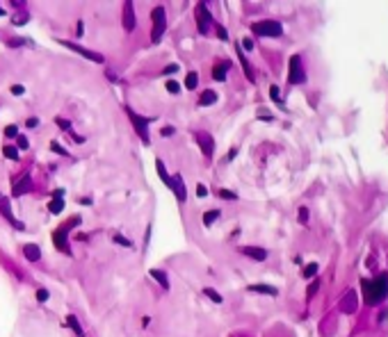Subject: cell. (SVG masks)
Instances as JSON below:
<instances>
[{
	"label": "cell",
	"instance_id": "cell-19",
	"mask_svg": "<svg viewBox=\"0 0 388 337\" xmlns=\"http://www.w3.org/2000/svg\"><path fill=\"white\" fill-rule=\"evenodd\" d=\"M226 71H228V62H224V64H215V69H212V78H215L217 82H224L226 80Z\"/></svg>",
	"mask_w": 388,
	"mask_h": 337
},
{
	"label": "cell",
	"instance_id": "cell-14",
	"mask_svg": "<svg viewBox=\"0 0 388 337\" xmlns=\"http://www.w3.org/2000/svg\"><path fill=\"white\" fill-rule=\"evenodd\" d=\"M124 30H135V9L133 2H124Z\"/></svg>",
	"mask_w": 388,
	"mask_h": 337
},
{
	"label": "cell",
	"instance_id": "cell-35",
	"mask_svg": "<svg viewBox=\"0 0 388 337\" xmlns=\"http://www.w3.org/2000/svg\"><path fill=\"white\" fill-rule=\"evenodd\" d=\"M217 194H219V198H228V201H235V198H237V194L235 192H228V189H219Z\"/></svg>",
	"mask_w": 388,
	"mask_h": 337
},
{
	"label": "cell",
	"instance_id": "cell-9",
	"mask_svg": "<svg viewBox=\"0 0 388 337\" xmlns=\"http://www.w3.org/2000/svg\"><path fill=\"white\" fill-rule=\"evenodd\" d=\"M59 43H62L64 48L76 50L78 55H82V57H87V59H92V62H96V64H103V62H105L101 53H94V50H87V48H82V46H78V43H73V41H64V39H59Z\"/></svg>",
	"mask_w": 388,
	"mask_h": 337
},
{
	"label": "cell",
	"instance_id": "cell-29",
	"mask_svg": "<svg viewBox=\"0 0 388 337\" xmlns=\"http://www.w3.org/2000/svg\"><path fill=\"white\" fill-rule=\"evenodd\" d=\"M196 85H199V75L194 73H188V78H185V89H196Z\"/></svg>",
	"mask_w": 388,
	"mask_h": 337
},
{
	"label": "cell",
	"instance_id": "cell-10",
	"mask_svg": "<svg viewBox=\"0 0 388 337\" xmlns=\"http://www.w3.org/2000/svg\"><path fill=\"white\" fill-rule=\"evenodd\" d=\"M32 189V180H30V176H23L21 180H14V187H11V196L14 198H18V196H23V194H27Z\"/></svg>",
	"mask_w": 388,
	"mask_h": 337
},
{
	"label": "cell",
	"instance_id": "cell-4",
	"mask_svg": "<svg viewBox=\"0 0 388 337\" xmlns=\"http://www.w3.org/2000/svg\"><path fill=\"white\" fill-rule=\"evenodd\" d=\"M151 18H153V32H151V41L158 43L167 27V18H165V7H153L151 11Z\"/></svg>",
	"mask_w": 388,
	"mask_h": 337
},
{
	"label": "cell",
	"instance_id": "cell-17",
	"mask_svg": "<svg viewBox=\"0 0 388 337\" xmlns=\"http://www.w3.org/2000/svg\"><path fill=\"white\" fill-rule=\"evenodd\" d=\"M156 169H158V176H160V180L167 185L169 189H172V176L167 173V169H165V162L162 160H156Z\"/></svg>",
	"mask_w": 388,
	"mask_h": 337
},
{
	"label": "cell",
	"instance_id": "cell-47",
	"mask_svg": "<svg viewBox=\"0 0 388 337\" xmlns=\"http://www.w3.org/2000/svg\"><path fill=\"white\" fill-rule=\"evenodd\" d=\"M176 71H178V66H176V64H169L167 69H165V75H167V73L172 75V73H176Z\"/></svg>",
	"mask_w": 388,
	"mask_h": 337
},
{
	"label": "cell",
	"instance_id": "cell-48",
	"mask_svg": "<svg viewBox=\"0 0 388 337\" xmlns=\"http://www.w3.org/2000/svg\"><path fill=\"white\" fill-rule=\"evenodd\" d=\"M0 16H5V9H2V7H0Z\"/></svg>",
	"mask_w": 388,
	"mask_h": 337
},
{
	"label": "cell",
	"instance_id": "cell-40",
	"mask_svg": "<svg viewBox=\"0 0 388 337\" xmlns=\"http://www.w3.org/2000/svg\"><path fill=\"white\" fill-rule=\"evenodd\" d=\"M16 144H18V148H21V150H25L27 146H30V144H27V137H23V134H18V137H16Z\"/></svg>",
	"mask_w": 388,
	"mask_h": 337
},
{
	"label": "cell",
	"instance_id": "cell-16",
	"mask_svg": "<svg viewBox=\"0 0 388 337\" xmlns=\"http://www.w3.org/2000/svg\"><path fill=\"white\" fill-rule=\"evenodd\" d=\"M23 255H25V260H30V262H37L39 257H41V248H39L37 244H23Z\"/></svg>",
	"mask_w": 388,
	"mask_h": 337
},
{
	"label": "cell",
	"instance_id": "cell-8",
	"mask_svg": "<svg viewBox=\"0 0 388 337\" xmlns=\"http://www.w3.org/2000/svg\"><path fill=\"white\" fill-rule=\"evenodd\" d=\"M194 137H196V144H199V148H201V153L205 155V160H210L212 157V153H215V141H212V137H210V132H194Z\"/></svg>",
	"mask_w": 388,
	"mask_h": 337
},
{
	"label": "cell",
	"instance_id": "cell-2",
	"mask_svg": "<svg viewBox=\"0 0 388 337\" xmlns=\"http://www.w3.org/2000/svg\"><path fill=\"white\" fill-rule=\"evenodd\" d=\"M80 221H82V217H71V219H66L64 224H62V225L57 228V230L53 232V244H55V248H57V251L66 253V255L71 253L69 241H66V235H69V230H71V228H76V225H80Z\"/></svg>",
	"mask_w": 388,
	"mask_h": 337
},
{
	"label": "cell",
	"instance_id": "cell-32",
	"mask_svg": "<svg viewBox=\"0 0 388 337\" xmlns=\"http://www.w3.org/2000/svg\"><path fill=\"white\" fill-rule=\"evenodd\" d=\"M320 285H322V280H320V278H315L311 285H308L306 294H308V296H315V294H318V289H320Z\"/></svg>",
	"mask_w": 388,
	"mask_h": 337
},
{
	"label": "cell",
	"instance_id": "cell-18",
	"mask_svg": "<svg viewBox=\"0 0 388 337\" xmlns=\"http://www.w3.org/2000/svg\"><path fill=\"white\" fill-rule=\"evenodd\" d=\"M249 292H258V294H267V296H276L279 289L270 287V285H249Z\"/></svg>",
	"mask_w": 388,
	"mask_h": 337
},
{
	"label": "cell",
	"instance_id": "cell-15",
	"mask_svg": "<svg viewBox=\"0 0 388 337\" xmlns=\"http://www.w3.org/2000/svg\"><path fill=\"white\" fill-rule=\"evenodd\" d=\"M172 192L176 194V198L181 201V203H185L188 192H185V185H183V178H181V176H174L172 178Z\"/></svg>",
	"mask_w": 388,
	"mask_h": 337
},
{
	"label": "cell",
	"instance_id": "cell-6",
	"mask_svg": "<svg viewBox=\"0 0 388 337\" xmlns=\"http://www.w3.org/2000/svg\"><path fill=\"white\" fill-rule=\"evenodd\" d=\"M288 80H290V85H302V82H306V71H304V66H302V57H299V55H292L290 57Z\"/></svg>",
	"mask_w": 388,
	"mask_h": 337
},
{
	"label": "cell",
	"instance_id": "cell-1",
	"mask_svg": "<svg viewBox=\"0 0 388 337\" xmlns=\"http://www.w3.org/2000/svg\"><path fill=\"white\" fill-rule=\"evenodd\" d=\"M361 289L366 296V305H377L388 296V273H379L377 278H363Z\"/></svg>",
	"mask_w": 388,
	"mask_h": 337
},
{
	"label": "cell",
	"instance_id": "cell-34",
	"mask_svg": "<svg viewBox=\"0 0 388 337\" xmlns=\"http://www.w3.org/2000/svg\"><path fill=\"white\" fill-rule=\"evenodd\" d=\"M270 96H272V101H274V103H283V101H281V91H279V87H276V85L270 87Z\"/></svg>",
	"mask_w": 388,
	"mask_h": 337
},
{
	"label": "cell",
	"instance_id": "cell-44",
	"mask_svg": "<svg viewBox=\"0 0 388 337\" xmlns=\"http://www.w3.org/2000/svg\"><path fill=\"white\" fill-rule=\"evenodd\" d=\"M242 48H244V50H251V48H253V41H251L249 37H244V39H242Z\"/></svg>",
	"mask_w": 388,
	"mask_h": 337
},
{
	"label": "cell",
	"instance_id": "cell-33",
	"mask_svg": "<svg viewBox=\"0 0 388 337\" xmlns=\"http://www.w3.org/2000/svg\"><path fill=\"white\" fill-rule=\"evenodd\" d=\"M167 91L176 96V94H181V85H178L176 80H167Z\"/></svg>",
	"mask_w": 388,
	"mask_h": 337
},
{
	"label": "cell",
	"instance_id": "cell-28",
	"mask_svg": "<svg viewBox=\"0 0 388 337\" xmlns=\"http://www.w3.org/2000/svg\"><path fill=\"white\" fill-rule=\"evenodd\" d=\"M219 219V210H210V212L203 214V225L208 228V225H212V221Z\"/></svg>",
	"mask_w": 388,
	"mask_h": 337
},
{
	"label": "cell",
	"instance_id": "cell-22",
	"mask_svg": "<svg viewBox=\"0 0 388 337\" xmlns=\"http://www.w3.org/2000/svg\"><path fill=\"white\" fill-rule=\"evenodd\" d=\"M212 103H217V94H215L212 89L203 91V96L199 98V105H201V107H205V105H212Z\"/></svg>",
	"mask_w": 388,
	"mask_h": 337
},
{
	"label": "cell",
	"instance_id": "cell-12",
	"mask_svg": "<svg viewBox=\"0 0 388 337\" xmlns=\"http://www.w3.org/2000/svg\"><path fill=\"white\" fill-rule=\"evenodd\" d=\"M240 253L251 257V260H256V262L267 260V251H265V248H258V246H240Z\"/></svg>",
	"mask_w": 388,
	"mask_h": 337
},
{
	"label": "cell",
	"instance_id": "cell-11",
	"mask_svg": "<svg viewBox=\"0 0 388 337\" xmlns=\"http://www.w3.org/2000/svg\"><path fill=\"white\" fill-rule=\"evenodd\" d=\"M0 212H2V217H5V219L9 221L14 228H21V230L25 228V225H23L18 219H14V214H11V205H9V198H0Z\"/></svg>",
	"mask_w": 388,
	"mask_h": 337
},
{
	"label": "cell",
	"instance_id": "cell-23",
	"mask_svg": "<svg viewBox=\"0 0 388 337\" xmlns=\"http://www.w3.org/2000/svg\"><path fill=\"white\" fill-rule=\"evenodd\" d=\"M237 55H240V64H242V69H244V73H247V78L253 82V80H256V78H253V71H251V66H249V62L244 59V55H242V50H240V46H237Z\"/></svg>",
	"mask_w": 388,
	"mask_h": 337
},
{
	"label": "cell",
	"instance_id": "cell-45",
	"mask_svg": "<svg viewBox=\"0 0 388 337\" xmlns=\"http://www.w3.org/2000/svg\"><path fill=\"white\" fill-rule=\"evenodd\" d=\"M217 34H219V39H224V41H226V39H228V32H226V30H224V27H217Z\"/></svg>",
	"mask_w": 388,
	"mask_h": 337
},
{
	"label": "cell",
	"instance_id": "cell-42",
	"mask_svg": "<svg viewBox=\"0 0 388 337\" xmlns=\"http://www.w3.org/2000/svg\"><path fill=\"white\" fill-rule=\"evenodd\" d=\"M174 132H176V130H174V125H165V128L160 130V134H162V137H172Z\"/></svg>",
	"mask_w": 388,
	"mask_h": 337
},
{
	"label": "cell",
	"instance_id": "cell-46",
	"mask_svg": "<svg viewBox=\"0 0 388 337\" xmlns=\"http://www.w3.org/2000/svg\"><path fill=\"white\" fill-rule=\"evenodd\" d=\"M37 123H39V121H37L34 116H30V118L25 121V125H27V128H37Z\"/></svg>",
	"mask_w": 388,
	"mask_h": 337
},
{
	"label": "cell",
	"instance_id": "cell-41",
	"mask_svg": "<svg viewBox=\"0 0 388 337\" xmlns=\"http://www.w3.org/2000/svg\"><path fill=\"white\" fill-rule=\"evenodd\" d=\"M55 123H57L62 130H71V123L66 121V118H55Z\"/></svg>",
	"mask_w": 388,
	"mask_h": 337
},
{
	"label": "cell",
	"instance_id": "cell-5",
	"mask_svg": "<svg viewBox=\"0 0 388 337\" xmlns=\"http://www.w3.org/2000/svg\"><path fill=\"white\" fill-rule=\"evenodd\" d=\"M194 18H196V27H199L201 34H208L212 27V16L210 11H208V7L203 5V2H199V5L194 7Z\"/></svg>",
	"mask_w": 388,
	"mask_h": 337
},
{
	"label": "cell",
	"instance_id": "cell-21",
	"mask_svg": "<svg viewBox=\"0 0 388 337\" xmlns=\"http://www.w3.org/2000/svg\"><path fill=\"white\" fill-rule=\"evenodd\" d=\"M66 326H69L71 331L76 333L78 337H85V333H82V326H80V324H78V319H76V317H73V315H66Z\"/></svg>",
	"mask_w": 388,
	"mask_h": 337
},
{
	"label": "cell",
	"instance_id": "cell-36",
	"mask_svg": "<svg viewBox=\"0 0 388 337\" xmlns=\"http://www.w3.org/2000/svg\"><path fill=\"white\" fill-rule=\"evenodd\" d=\"M2 132H5V137H18V128H16V125H7Z\"/></svg>",
	"mask_w": 388,
	"mask_h": 337
},
{
	"label": "cell",
	"instance_id": "cell-37",
	"mask_svg": "<svg viewBox=\"0 0 388 337\" xmlns=\"http://www.w3.org/2000/svg\"><path fill=\"white\" fill-rule=\"evenodd\" d=\"M196 196H199V198H205V196H208V187H205L203 182H199V185H196Z\"/></svg>",
	"mask_w": 388,
	"mask_h": 337
},
{
	"label": "cell",
	"instance_id": "cell-13",
	"mask_svg": "<svg viewBox=\"0 0 388 337\" xmlns=\"http://www.w3.org/2000/svg\"><path fill=\"white\" fill-rule=\"evenodd\" d=\"M356 301H359L356 292H347L345 299L340 301V312H345V315H352V312L356 310Z\"/></svg>",
	"mask_w": 388,
	"mask_h": 337
},
{
	"label": "cell",
	"instance_id": "cell-31",
	"mask_svg": "<svg viewBox=\"0 0 388 337\" xmlns=\"http://www.w3.org/2000/svg\"><path fill=\"white\" fill-rule=\"evenodd\" d=\"M50 150H53V153H57V155H69V150L64 148V146L62 144H57V141H50Z\"/></svg>",
	"mask_w": 388,
	"mask_h": 337
},
{
	"label": "cell",
	"instance_id": "cell-30",
	"mask_svg": "<svg viewBox=\"0 0 388 337\" xmlns=\"http://www.w3.org/2000/svg\"><path fill=\"white\" fill-rule=\"evenodd\" d=\"M318 264H315V262H311V264H306V267H304V273H302V276H304V278H313V276H315V273H318Z\"/></svg>",
	"mask_w": 388,
	"mask_h": 337
},
{
	"label": "cell",
	"instance_id": "cell-39",
	"mask_svg": "<svg viewBox=\"0 0 388 337\" xmlns=\"http://www.w3.org/2000/svg\"><path fill=\"white\" fill-rule=\"evenodd\" d=\"M48 296H50L48 289H43V287L37 289V301H41V303H43V301H48Z\"/></svg>",
	"mask_w": 388,
	"mask_h": 337
},
{
	"label": "cell",
	"instance_id": "cell-27",
	"mask_svg": "<svg viewBox=\"0 0 388 337\" xmlns=\"http://www.w3.org/2000/svg\"><path fill=\"white\" fill-rule=\"evenodd\" d=\"M2 155H5L7 160H14V162H16L18 157H21V153H18V148H14V146H5V148H2Z\"/></svg>",
	"mask_w": 388,
	"mask_h": 337
},
{
	"label": "cell",
	"instance_id": "cell-24",
	"mask_svg": "<svg viewBox=\"0 0 388 337\" xmlns=\"http://www.w3.org/2000/svg\"><path fill=\"white\" fill-rule=\"evenodd\" d=\"M62 210H64V201H62V198H53V201L48 203V212L50 214H59Z\"/></svg>",
	"mask_w": 388,
	"mask_h": 337
},
{
	"label": "cell",
	"instance_id": "cell-25",
	"mask_svg": "<svg viewBox=\"0 0 388 337\" xmlns=\"http://www.w3.org/2000/svg\"><path fill=\"white\" fill-rule=\"evenodd\" d=\"M203 294L208 296V299H210L212 303H221V301H224V296H221L219 292H217V289H212V287H203Z\"/></svg>",
	"mask_w": 388,
	"mask_h": 337
},
{
	"label": "cell",
	"instance_id": "cell-43",
	"mask_svg": "<svg viewBox=\"0 0 388 337\" xmlns=\"http://www.w3.org/2000/svg\"><path fill=\"white\" fill-rule=\"evenodd\" d=\"M299 221H302V224H306V221H308V210L306 208L299 210Z\"/></svg>",
	"mask_w": 388,
	"mask_h": 337
},
{
	"label": "cell",
	"instance_id": "cell-3",
	"mask_svg": "<svg viewBox=\"0 0 388 337\" xmlns=\"http://www.w3.org/2000/svg\"><path fill=\"white\" fill-rule=\"evenodd\" d=\"M251 32L258 34V37H281L283 27H281L279 21H258L251 23Z\"/></svg>",
	"mask_w": 388,
	"mask_h": 337
},
{
	"label": "cell",
	"instance_id": "cell-38",
	"mask_svg": "<svg viewBox=\"0 0 388 337\" xmlns=\"http://www.w3.org/2000/svg\"><path fill=\"white\" fill-rule=\"evenodd\" d=\"M11 94H14V96H23V94H25V87L23 85H11Z\"/></svg>",
	"mask_w": 388,
	"mask_h": 337
},
{
	"label": "cell",
	"instance_id": "cell-7",
	"mask_svg": "<svg viewBox=\"0 0 388 337\" xmlns=\"http://www.w3.org/2000/svg\"><path fill=\"white\" fill-rule=\"evenodd\" d=\"M126 114H128V118H130V123L135 125V130H137V134H140V139H142V144L144 146H149L151 141H149V130H146V125H149V118H142V116H137L133 110H126Z\"/></svg>",
	"mask_w": 388,
	"mask_h": 337
},
{
	"label": "cell",
	"instance_id": "cell-26",
	"mask_svg": "<svg viewBox=\"0 0 388 337\" xmlns=\"http://www.w3.org/2000/svg\"><path fill=\"white\" fill-rule=\"evenodd\" d=\"M112 241H117L119 246H124V248H133V241H130L128 237L119 235V232H112Z\"/></svg>",
	"mask_w": 388,
	"mask_h": 337
},
{
	"label": "cell",
	"instance_id": "cell-20",
	"mask_svg": "<svg viewBox=\"0 0 388 337\" xmlns=\"http://www.w3.org/2000/svg\"><path fill=\"white\" fill-rule=\"evenodd\" d=\"M149 276H153V278H156L158 283L162 285V287L169 289V278H167V273H165V271H160V269H151V271H149Z\"/></svg>",
	"mask_w": 388,
	"mask_h": 337
}]
</instances>
